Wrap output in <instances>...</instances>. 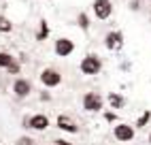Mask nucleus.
<instances>
[{
    "mask_svg": "<svg viewBox=\"0 0 151 145\" xmlns=\"http://www.w3.org/2000/svg\"><path fill=\"white\" fill-rule=\"evenodd\" d=\"M109 102H111V107H113V109H122L124 107V96H119V94H115V92H111V94H109Z\"/></svg>",
    "mask_w": 151,
    "mask_h": 145,
    "instance_id": "obj_11",
    "label": "nucleus"
},
{
    "mask_svg": "<svg viewBox=\"0 0 151 145\" xmlns=\"http://www.w3.org/2000/svg\"><path fill=\"white\" fill-rule=\"evenodd\" d=\"M19 145H34V141H32V139H26V137H24V139H19Z\"/></svg>",
    "mask_w": 151,
    "mask_h": 145,
    "instance_id": "obj_16",
    "label": "nucleus"
},
{
    "mask_svg": "<svg viewBox=\"0 0 151 145\" xmlns=\"http://www.w3.org/2000/svg\"><path fill=\"white\" fill-rule=\"evenodd\" d=\"M149 143H151V134H149Z\"/></svg>",
    "mask_w": 151,
    "mask_h": 145,
    "instance_id": "obj_19",
    "label": "nucleus"
},
{
    "mask_svg": "<svg viewBox=\"0 0 151 145\" xmlns=\"http://www.w3.org/2000/svg\"><path fill=\"white\" fill-rule=\"evenodd\" d=\"M100 68H102V62H100V58L94 56V54H89V56H85L81 60V72L83 75H98Z\"/></svg>",
    "mask_w": 151,
    "mask_h": 145,
    "instance_id": "obj_1",
    "label": "nucleus"
},
{
    "mask_svg": "<svg viewBox=\"0 0 151 145\" xmlns=\"http://www.w3.org/2000/svg\"><path fill=\"white\" fill-rule=\"evenodd\" d=\"M94 13H96L98 19H109L111 13H113L111 0H96V2H94Z\"/></svg>",
    "mask_w": 151,
    "mask_h": 145,
    "instance_id": "obj_3",
    "label": "nucleus"
},
{
    "mask_svg": "<svg viewBox=\"0 0 151 145\" xmlns=\"http://www.w3.org/2000/svg\"><path fill=\"white\" fill-rule=\"evenodd\" d=\"M122 43H124V34L122 32H109L104 36L106 49H117V47H122Z\"/></svg>",
    "mask_w": 151,
    "mask_h": 145,
    "instance_id": "obj_8",
    "label": "nucleus"
},
{
    "mask_svg": "<svg viewBox=\"0 0 151 145\" xmlns=\"http://www.w3.org/2000/svg\"><path fill=\"white\" fill-rule=\"evenodd\" d=\"M28 126L30 128H34V130H45L49 126V117L43 115V113H38V115H32L28 120Z\"/></svg>",
    "mask_w": 151,
    "mask_h": 145,
    "instance_id": "obj_7",
    "label": "nucleus"
},
{
    "mask_svg": "<svg viewBox=\"0 0 151 145\" xmlns=\"http://www.w3.org/2000/svg\"><path fill=\"white\" fill-rule=\"evenodd\" d=\"M55 145H70L68 141H62V139H60V141H55Z\"/></svg>",
    "mask_w": 151,
    "mask_h": 145,
    "instance_id": "obj_18",
    "label": "nucleus"
},
{
    "mask_svg": "<svg viewBox=\"0 0 151 145\" xmlns=\"http://www.w3.org/2000/svg\"><path fill=\"white\" fill-rule=\"evenodd\" d=\"M13 92H15V96H19V98L28 96L30 94V81L28 79H17L13 83Z\"/></svg>",
    "mask_w": 151,
    "mask_h": 145,
    "instance_id": "obj_9",
    "label": "nucleus"
},
{
    "mask_svg": "<svg viewBox=\"0 0 151 145\" xmlns=\"http://www.w3.org/2000/svg\"><path fill=\"white\" fill-rule=\"evenodd\" d=\"M75 51V43L70 38H60V41H55V54L58 56H70Z\"/></svg>",
    "mask_w": 151,
    "mask_h": 145,
    "instance_id": "obj_6",
    "label": "nucleus"
},
{
    "mask_svg": "<svg viewBox=\"0 0 151 145\" xmlns=\"http://www.w3.org/2000/svg\"><path fill=\"white\" fill-rule=\"evenodd\" d=\"M58 128H62V130H66V132H77L79 128L75 126V122L70 120V117H66V115H60L58 117Z\"/></svg>",
    "mask_w": 151,
    "mask_h": 145,
    "instance_id": "obj_10",
    "label": "nucleus"
},
{
    "mask_svg": "<svg viewBox=\"0 0 151 145\" xmlns=\"http://www.w3.org/2000/svg\"><path fill=\"white\" fill-rule=\"evenodd\" d=\"M9 70H11V72H17V70H19V66H17V62H15V64H13L11 68H9Z\"/></svg>",
    "mask_w": 151,
    "mask_h": 145,
    "instance_id": "obj_17",
    "label": "nucleus"
},
{
    "mask_svg": "<svg viewBox=\"0 0 151 145\" xmlns=\"http://www.w3.org/2000/svg\"><path fill=\"white\" fill-rule=\"evenodd\" d=\"M149 120H151V111H145L143 115H140V117L136 120V126H138V128H143V126H145V124H147Z\"/></svg>",
    "mask_w": 151,
    "mask_h": 145,
    "instance_id": "obj_13",
    "label": "nucleus"
},
{
    "mask_svg": "<svg viewBox=\"0 0 151 145\" xmlns=\"http://www.w3.org/2000/svg\"><path fill=\"white\" fill-rule=\"evenodd\" d=\"M113 134H115L117 141L126 143V141H132V139H134V128L128 126V124H117L115 130H113Z\"/></svg>",
    "mask_w": 151,
    "mask_h": 145,
    "instance_id": "obj_4",
    "label": "nucleus"
},
{
    "mask_svg": "<svg viewBox=\"0 0 151 145\" xmlns=\"http://www.w3.org/2000/svg\"><path fill=\"white\" fill-rule=\"evenodd\" d=\"M11 28H13V24L9 22L6 17H0V30H2V32H11Z\"/></svg>",
    "mask_w": 151,
    "mask_h": 145,
    "instance_id": "obj_14",
    "label": "nucleus"
},
{
    "mask_svg": "<svg viewBox=\"0 0 151 145\" xmlns=\"http://www.w3.org/2000/svg\"><path fill=\"white\" fill-rule=\"evenodd\" d=\"M15 64V58L11 54H4V51H0V66H4V68H11Z\"/></svg>",
    "mask_w": 151,
    "mask_h": 145,
    "instance_id": "obj_12",
    "label": "nucleus"
},
{
    "mask_svg": "<svg viewBox=\"0 0 151 145\" xmlns=\"http://www.w3.org/2000/svg\"><path fill=\"white\" fill-rule=\"evenodd\" d=\"M79 26H81L83 30H87V28H89V19H87V15H85V13H79Z\"/></svg>",
    "mask_w": 151,
    "mask_h": 145,
    "instance_id": "obj_15",
    "label": "nucleus"
},
{
    "mask_svg": "<svg viewBox=\"0 0 151 145\" xmlns=\"http://www.w3.org/2000/svg\"><path fill=\"white\" fill-rule=\"evenodd\" d=\"M41 81L49 88H55V86H60V81H62V75H60L55 68H45L41 72Z\"/></svg>",
    "mask_w": 151,
    "mask_h": 145,
    "instance_id": "obj_5",
    "label": "nucleus"
},
{
    "mask_svg": "<svg viewBox=\"0 0 151 145\" xmlns=\"http://www.w3.org/2000/svg\"><path fill=\"white\" fill-rule=\"evenodd\" d=\"M83 109L85 111H100L102 109V96L96 92H87L83 96Z\"/></svg>",
    "mask_w": 151,
    "mask_h": 145,
    "instance_id": "obj_2",
    "label": "nucleus"
}]
</instances>
